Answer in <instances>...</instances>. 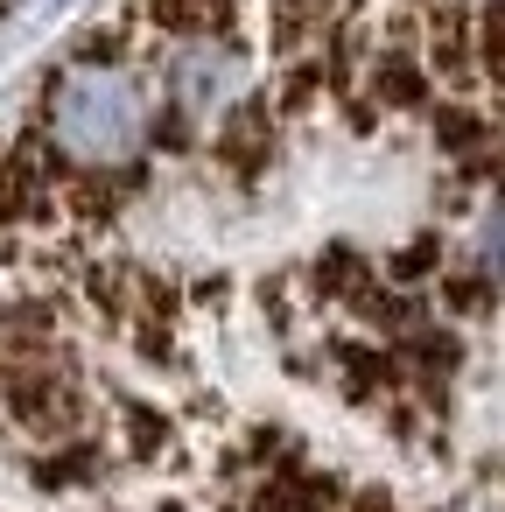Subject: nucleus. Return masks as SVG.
<instances>
[{"instance_id": "1", "label": "nucleus", "mask_w": 505, "mask_h": 512, "mask_svg": "<svg viewBox=\"0 0 505 512\" xmlns=\"http://www.w3.org/2000/svg\"><path fill=\"white\" fill-rule=\"evenodd\" d=\"M0 512H505V0H106L22 78Z\"/></svg>"}]
</instances>
